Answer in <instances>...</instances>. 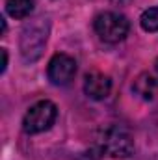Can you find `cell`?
<instances>
[{
    "label": "cell",
    "mask_w": 158,
    "mask_h": 160,
    "mask_svg": "<svg viewBox=\"0 0 158 160\" xmlns=\"http://www.w3.org/2000/svg\"><path fill=\"white\" fill-rule=\"evenodd\" d=\"M36 0H6V11L13 19H26L34 11Z\"/></svg>",
    "instance_id": "ba28073f"
},
{
    "label": "cell",
    "mask_w": 158,
    "mask_h": 160,
    "mask_svg": "<svg viewBox=\"0 0 158 160\" xmlns=\"http://www.w3.org/2000/svg\"><path fill=\"white\" fill-rule=\"evenodd\" d=\"M140 24L145 32H156L158 30V8H149L141 13Z\"/></svg>",
    "instance_id": "9c48e42d"
},
{
    "label": "cell",
    "mask_w": 158,
    "mask_h": 160,
    "mask_svg": "<svg viewBox=\"0 0 158 160\" xmlns=\"http://www.w3.org/2000/svg\"><path fill=\"white\" fill-rule=\"evenodd\" d=\"M58 118V108L52 101H39L28 108L22 118V130L26 134H39L48 130Z\"/></svg>",
    "instance_id": "277c9868"
},
{
    "label": "cell",
    "mask_w": 158,
    "mask_h": 160,
    "mask_svg": "<svg viewBox=\"0 0 158 160\" xmlns=\"http://www.w3.org/2000/svg\"><path fill=\"white\" fill-rule=\"evenodd\" d=\"M97 142H99V151L114 158H128L134 153V138L130 130L125 128L123 125L104 127Z\"/></svg>",
    "instance_id": "6da1fadb"
},
{
    "label": "cell",
    "mask_w": 158,
    "mask_h": 160,
    "mask_svg": "<svg viewBox=\"0 0 158 160\" xmlns=\"http://www.w3.org/2000/svg\"><path fill=\"white\" fill-rule=\"evenodd\" d=\"M6 67H7V50H6V48H2V69H0V71L4 73V71H6Z\"/></svg>",
    "instance_id": "30bf717a"
},
{
    "label": "cell",
    "mask_w": 158,
    "mask_h": 160,
    "mask_svg": "<svg viewBox=\"0 0 158 160\" xmlns=\"http://www.w3.org/2000/svg\"><path fill=\"white\" fill-rule=\"evenodd\" d=\"M112 2H114V4H119V6H126L130 0H112Z\"/></svg>",
    "instance_id": "8fae6325"
},
{
    "label": "cell",
    "mask_w": 158,
    "mask_h": 160,
    "mask_svg": "<svg viewBox=\"0 0 158 160\" xmlns=\"http://www.w3.org/2000/svg\"><path fill=\"white\" fill-rule=\"evenodd\" d=\"M77 75V62L67 54H54L47 67V77L54 86H67Z\"/></svg>",
    "instance_id": "5b68a950"
},
{
    "label": "cell",
    "mask_w": 158,
    "mask_h": 160,
    "mask_svg": "<svg viewBox=\"0 0 158 160\" xmlns=\"http://www.w3.org/2000/svg\"><path fill=\"white\" fill-rule=\"evenodd\" d=\"M48 39V21L47 19H34L24 24L21 32V56L24 62H36L43 54V48Z\"/></svg>",
    "instance_id": "7a4b0ae2"
},
{
    "label": "cell",
    "mask_w": 158,
    "mask_h": 160,
    "mask_svg": "<svg viewBox=\"0 0 158 160\" xmlns=\"http://www.w3.org/2000/svg\"><path fill=\"white\" fill-rule=\"evenodd\" d=\"M155 69H156V73H158V60H156V63H155Z\"/></svg>",
    "instance_id": "7c38bea8"
},
{
    "label": "cell",
    "mask_w": 158,
    "mask_h": 160,
    "mask_svg": "<svg viewBox=\"0 0 158 160\" xmlns=\"http://www.w3.org/2000/svg\"><path fill=\"white\" fill-rule=\"evenodd\" d=\"M110 89H112V80L110 77L102 75V73H87L86 78H84V91L89 99L93 101H102L110 95Z\"/></svg>",
    "instance_id": "8992f818"
},
{
    "label": "cell",
    "mask_w": 158,
    "mask_h": 160,
    "mask_svg": "<svg viewBox=\"0 0 158 160\" xmlns=\"http://www.w3.org/2000/svg\"><path fill=\"white\" fill-rule=\"evenodd\" d=\"M132 91L136 95H140L143 101H151L155 97V93H156V80L151 75H147V73H141L138 78L134 80Z\"/></svg>",
    "instance_id": "52a82bcc"
},
{
    "label": "cell",
    "mask_w": 158,
    "mask_h": 160,
    "mask_svg": "<svg viewBox=\"0 0 158 160\" xmlns=\"http://www.w3.org/2000/svg\"><path fill=\"white\" fill-rule=\"evenodd\" d=\"M93 28L97 36L106 43H119L128 36L130 22L125 15L116 13V11H104L95 17Z\"/></svg>",
    "instance_id": "3957f363"
}]
</instances>
